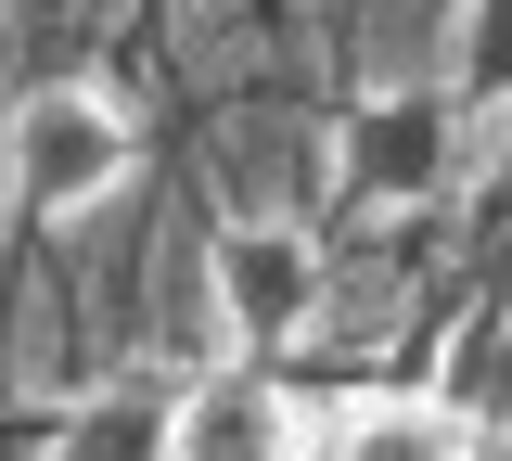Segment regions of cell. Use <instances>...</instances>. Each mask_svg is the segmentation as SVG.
Wrapping results in <instances>:
<instances>
[{
  "mask_svg": "<svg viewBox=\"0 0 512 461\" xmlns=\"http://www.w3.org/2000/svg\"><path fill=\"white\" fill-rule=\"evenodd\" d=\"M128 116L103 103V90H26L13 103V141H0V180H13V205H39V218H77V205H103L128 180Z\"/></svg>",
  "mask_w": 512,
  "mask_h": 461,
  "instance_id": "6da1fadb",
  "label": "cell"
},
{
  "mask_svg": "<svg viewBox=\"0 0 512 461\" xmlns=\"http://www.w3.org/2000/svg\"><path fill=\"white\" fill-rule=\"evenodd\" d=\"M205 282H218V321H231L244 359H282V346L320 321V257H308L295 218H244V231H218Z\"/></svg>",
  "mask_w": 512,
  "mask_h": 461,
  "instance_id": "7a4b0ae2",
  "label": "cell"
},
{
  "mask_svg": "<svg viewBox=\"0 0 512 461\" xmlns=\"http://www.w3.org/2000/svg\"><path fill=\"white\" fill-rule=\"evenodd\" d=\"M167 461H308V423L269 372H205L180 397V449Z\"/></svg>",
  "mask_w": 512,
  "mask_h": 461,
  "instance_id": "3957f363",
  "label": "cell"
},
{
  "mask_svg": "<svg viewBox=\"0 0 512 461\" xmlns=\"http://www.w3.org/2000/svg\"><path fill=\"white\" fill-rule=\"evenodd\" d=\"M333 167H346L372 205H397V193H423V180L448 167V116H436V103H410V90H384V103H359V116H346Z\"/></svg>",
  "mask_w": 512,
  "mask_h": 461,
  "instance_id": "277c9868",
  "label": "cell"
},
{
  "mask_svg": "<svg viewBox=\"0 0 512 461\" xmlns=\"http://www.w3.org/2000/svg\"><path fill=\"white\" fill-rule=\"evenodd\" d=\"M308 461H474V410L448 397H359L308 436Z\"/></svg>",
  "mask_w": 512,
  "mask_h": 461,
  "instance_id": "5b68a950",
  "label": "cell"
},
{
  "mask_svg": "<svg viewBox=\"0 0 512 461\" xmlns=\"http://www.w3.org/2000/svg\"><path fill=\"white\" fill-rule=\"evenodd\" d=\"M180 372H116L103 397H77V423H64V461H167L180 449Z\"/></svg>",
  "mask_w": 512,
  "mask_h": 461,
  "instance_id": "8992f818",
  "label": "cell"
},
{
  "mask_svg": "<svg viewBox=\"0 0 512 461\" xmlns=\"http://www.w3.org/2000/svg\"><path fill=\"white\" fill-rule=\"evenodd\" d=\"M461 77L474 90H512V0H474L461 13Z\"/></svg>",
  "mask_w": 512,
  "mask_h": 461,
  "instance_id": "52a82bcc",
  "label": "cell"
},
{
  "mask_svg": "<svg viewBox=\"0 0 512 461\" xmlns=\"http://www.w3.org/2000/svg\"><path fill=\"white\" fill-rule=\"evenodd\" d=\"M474 461H487V449H474Z\"/></svg>",
  "mask_w": 512,
  "mask_h": 461,
  "instance_id": "ba28073f",
  "label": "cell"
}]
</instances>
